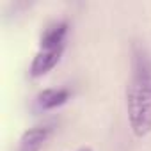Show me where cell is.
<instances>
[{
	"mask_svg": "<svg viewBox=\"0 0 151 151\" xmlns=\"http://www.w3.org/2000/svg\"><path fill=\"white\" fill-rule=\"evenodd\" d=\"M126 112L132 133L137 139L151 133V53L140 45H133L132 50Z\"/></svg>",
	"mask_w": 151,
	"mask_h": 151,
	"instance_id": "1",
	"label": "cell"
},
{
	"mask_svg": "<svg viewBox=\"0 0 151 151\" xmlns=\"http://www.w3.org/2000/svg\"><path fill=\"white\" fill-rule=\"evenodd\" d=\"M68 32H69L68 22H53L45 29V32L41 34L39 50L34 55L32 64L29 68V73L32 78L45 77L46 73H50L59 64L66 50Z\"/></svg>",
	"mask_w": 151,
	"mask_h": 151,
	"instance_id": "2",
	"label": "cell"
},
{
	"mask_svg": "<svg viewBox=\"0 0 151 151\" xmlns=\"http://www.w3.org/2000/svg\"><path fill=\"white\" fill-rule=\"evenodd\" d=\"M53 130H55L53 123H45V124H37L34 128H29L20 139L18 151H39L48 142Z\"/></svg>",
	"mask_w": 151,
	"mask_h": 151,
	"instance_id": "3",
	"label": "cell"
},
{
	"mask_svg": "<svg viewBox=\"0 0 151 151\" xmlns=\"http://www.w3.org/2000/svg\"><path fill=\"white\" fill-rule=\"evenodd\" d=\"M71 98V91L68 87H60V89H45L36 96V109L37 110H53L59 109L62 105H66Z\"/></svg>",
	"mask_w": 151,
	"mask_h": 151,
	"instance_id": "4",
	"label": "cell"
},
{
	"mask_svg": "<svg viewBox=\"0 0 151 151\" xmlns=\"http://www.w3.org/2000/svg\"><path fill=\"white\" fill-rule=\"evenodd\" d=\"M77 151H93L91 147H80V149H77Z\"/></svg>",
	"mask_w": 151,
	"mask_h": 151,
	"instance_id": "5",
	"label": "cell"
}]
</instances>
